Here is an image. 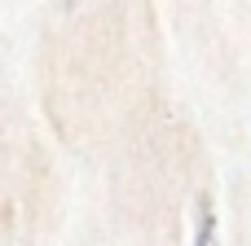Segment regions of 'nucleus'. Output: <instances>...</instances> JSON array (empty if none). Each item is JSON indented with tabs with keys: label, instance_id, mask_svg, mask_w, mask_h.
Listing matches in <instances>:
<instances>
[{
	"label": "nucleus",
	"instance_id": "f257e3e1",
	"mask_svg": "<svg viewBox=\"0 0 251 246\" xmlns=\"http://www.w3.org/2000/svg\"><path fill=\"white\" fill-rule=\"evenodd\" d=\"M216 238H221L216 202H212V194H199V202H194V233H190V246H216Z\"/></svg>",
	"mask_w": 251,
	"mask_h": 246
},
{
	"label": "nucleus",
	"instance_id": "f03ea898",
	"mask_svg": "<svg viewBox=\"0 0 251 246\" xmlns=\"http://www.w3.org/2000/svg\"><path fill=\"white\" fill-rule=\"evenodd\" d=\"M75 4H79V0H62V9H75Z\"/></svg>",
	"mask_w": 251,
	"mask_h": 246
}]
</instances>
